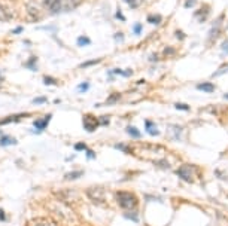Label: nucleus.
I'll use <instances>...</instances> for the list:
<instances>
[{
    "label": "nucleus",
    "mask_w": 228,
    "mask_h": 226,
    "mask_svg": "<svg viewBox=\"0 0 228 226\" xmlns=\"http://www.w3.org/2000/svg\"><path fill=\"white\" fill-rule=\"evenodd\" d=\"M24 66L27 67V69H32V70H38V57L36 55H32L29 60H27V63H24Z\"/></svg>",
    "instance_id": "obj_13"
},
{
    "label": "nucleus",
    "mask_w": 228,
    "mask_h": 226,
    "mask_svg": "<svg viewBox=\"0 0 228 226\" xmlns=\"http://www.w3.org/2000/svg\"><path fill=\"white\" fill-rule=\"evenodd\" d=\"M78 90L81 91V92H85V91L90 90V82H84V84H81L79 87H78Z\"/></svg>",
    "instance_id": "obj_25"
},
{
    "label": "nucleus",
    "mask_w": 228,
    "mask_h": 226,
    "mask_svg": "<svg viewBox=\"0 0 228 226\" xmlns=\"http://www.w3.org/2000/svg\"><path fill=\"white\" fill-rule=\"evenodd\" d=\"M6 220V216H5V211L3 208H0V222H5Z\"/></svg>",
    "instance_id": "obj_38"
},
{
    "label": "nucleus",
    "mask_w": 228,
    "mask_h": 226,
    "mask_svg": "<svg viewBox=\"0 0 228 226\" xmlns=\"http://www.w3.org/2000/svg\"><path fill=\"white\" fill-rule=\"evenodd\" d=\"M11 19H14L12 9L0 3V21H11Z\"/></svg>",
    "instance_id": "obj_8"
},
{
    "label": "nucleus",
    "mask_w": 228,
    "mask_h": 226,
    "mask_svg": "<svg viewBox=\"0 0 228 226\" xmlns=\"http://www.w3.org/2000/svg\"><path fill=\"white\" fill-rule=\"evenodd\" d=\"M225 98H227V100H228V94H227V95H225Z\"/></svg>",
    "instance_id": "obj_43"
},
{
    "label": "nucleus",
    "mask_w": 228,
    "mask_h": 226,
    "mask_svg": "<svg viewBox=\"0 0 228 226\" xmlns=\"http://www.w3.org/2000/svg\"><path fill=\"white\" fill-rule=\"evenodd\" d=\"M87 158H88V159H94V158H96V153H94L93 150L87 149Z\"/></svg>",
    "instance_id": "obj_32"
},
{
    "label": "nucleus",
    "mask_w": 228,
    "mask_h": 226,
    "mask_svg": "<svg viewBox=\"0 0 228 226\" xmlns=\"http://www.w3.org/2000/svg\"><path fill=\"white\" fill-rule=\"evenodd\" d=\"M21 31H23V27H17V28H14V30H12V33H14V34H20Z\"/></svg>",
    "instance_id": "obj_39"
},
{
    "label": "nucleus",
    "mask_w": 228,
    "mask_h": 226,
    "mask_svg": "<svg viewBox=\"0 0 228 226\" xmlns=\"http://www.w3.org/2000/svg\"><path fill=\"white\" fill-rule=\"evenodd\" d=\"M197 90L204 91V92H213V91H215V85H213V84H209V82H203V84H198V85H197Z\"/></svg>",
    "instance_id": "obj_14"
},
{
    "label": "nucleus",
    "mask_w": 228,
    "mask_h": 226,
    "mask_svg": "<svg viewBox=\"0 0 228 226\" xmlns=\"http://www.w3.org/2000/svg\"><path fill=\"white\" fill-rule=\"evenodd\" d=\"M119 75H121V76H131V75H133V72H131V70H121V72H119Z\"/></svg>",
    "instance_id": "obj_33"
},
{
    "label": "nucleus",
    "mask_w": 228,
    "mask_h": 226,
    "mask_svg": "<svg viewBox=\"0 0 228 226\" xmlns=\"http://www.w3.org/2000/svg\"><path fill=\"white\" fill-rule=\"evenodd\" d=\"M175 107H176L178 110H190V106H187V104H181V103H176V104H175Z\"/></svg>",
    "instance_id": "obj_27"
},
{
    "label": "nucleus",
    "mask_w": 228,
    "mask_h": 226,
    "mask_svg": "<svg viewBox=\"0 0 228 226\" xmlns=\"http://www.w3.org/2000/svg\"><path fill=\"white\" fill-rule=\"evenodd\" d=\"M209 12H210V7H209L207 4H204V6H203V7H201L198 12H195V18H200V21H204Z\"/></svg>",
    "instance_id": "obj_12"
},
{
    "label": "nucleus",
    "mask_w": 228,
    "mask_h": 226,
    "mask_svg": "<svg viewBox=\"0 0 228 226\" xmlns=\"http://www.w3.org/2000/svg\"><path fill=\"white\" fill-rule=\"evenodd\" d=\"M43 103H46V97H38L33 100V104H43Z\"/></svg>",
    "instance_id": "obj_28"
},
{
    "label": "nucleus",
    "mask_w": 228,
    "mask_h": 226,
    "mask_svg": "<svg viewBox=\"0 0 228 226\" xmlns=\"http://www.w3.org/2000/svg\"><path fill=\"white\" fill-rule=\"evenodd\" d=\"M9 1H15V0H9Z\"/></svg>",
    "instance_id": "obj_44"
},
{
    "label": "nucleus",
    "mask_w": 228,
    "mask_h": 226,
    "mask_svg": "<svg viewBox=\"0 0 228 226\" xmlns=\"http://www.w3.org/2000/svg\"><path fill=\"white\" fill-rule=\"evenodd\" d=\"M87 195H88V198H90L93 202H96V204H103V202H105V189H103L102 186H94V187L88 189V190H87Z\"/></svg>",
    "instance_id": "obj_4"
},
{
    "label": "nucleus",
    "mask_w": 228,
    "mask_h": 226,
    "mask_svg": "<svg viewBox=\"0 0 228 226\" xmlns=\"http://www.w3.org/2000/svg\"><path fill=\"white\" fill-rule=\"evenodd\" d=\"M52 119V115L51 113H48V115H45L43 118H39L36 119L35 122H33V127L36 128V131H43V130H46V127H48V124H49V121Z\"/></svg>",
    "instance_id": "obj_6"
},
{
    "label": "nucleus",
    "mask_w": 228,
    "mask_h": 226,
    "mask_svg": "<svg viewBox=\"0 0 228 226\" xmlns=\"http://www.w3.org/2000/svg\"><path fill=\"white\" fill-rule=\"evenodd\" d=\"M119 98H121V95H119V94H114V95H111V97L108 98L106 104H112V103H116Z\"/></svg>",
    "instance_id": "obj_23"
},
{
    "label": "nucleus",
    "mask_w": 228,
    "mask_h": 226,
    "mask_svg": "<svg viewBox=\"0 0 228 226\" xmlns=\"http://www.w3.org/2000/svg\"><path fill=\"white\" fill-rule=\"evenodd\" d=\"M116 201H118L119 207L124 208L125 211H136V208L139 205L137 198L131 192H125V190H118L116 192Z\"/></svg>",
    "instance_id": "obj_2"
},
{
    "label": "nucleus",
    "mask_w": 228,
    "mask_h": 226,
    "mask_svg": "<svg viewBox=\"0 0 228 226\" xmlns=\"http://www.w3.org/2000/svg\"><path fill=\"white\" fill-rule=\"evenodd\" d=\"M27 12H29L32 21H39V19H40V10H39L38 6L29 3V4H27ZM30 18H29V19H30Z\"/></svg>",
    "instance_id": "obj_10"
},
{
    "label": "nucleus",
    "mask_w": 228,
    "mask_h": 226,
    "mask_svg": "<svg viewBox=\"0 0 228 226\" xmlns=\"http://www.w3.org/2000/svg\"><path fill=\"white\" fill-rule=\"evenodd\" d=\"M176 37H178L179 40H182V39H185V34H184L182 31H179V30H178V31H176Z\"/></svg>",
    "instance_id": "obj_36"
},
{
    "label": "nucleus",
    "mask_w": 228,
    "mask_h": 226,
    "mask_svg": "<svg viewBox=\"0 0 228 226\" xmlns=\"http://www.w3.org/2000/svg\"><path fill=\"white\" fill-rule=\"evenodd\" d=\"M82 125H84V130L88 131V133H94L97 130V127H100L99 124V119L93 115H84L82 118Z\"/></svg>",
    "instance_id": "obj_5"
},
{
    "label": "nucleus",
    "mask_w": 228,
    "mask_h": 226,
    "mask_svg": "<svg viewBox=\"0 0 228 226\" xmlns=\"http://www.w3.org/2000/svg\"><path fill=\"white\" fill-rule=\"evenodd\" d=\"M82 171H72V173H67L66 176H64V179L66 180H76V179H79V177H82Z\"/></svg>",
    "instance_id": "obj_18"
},
{
    "label": "nucleus",
    "mask_w": 228,
    "mask_h": 226,
    "mask_svg": "<svg viewBox=\"0 0 228 226\" xmlns=\"http://www.w3.org/2000/svg\"><path fill=\"white\" fill-rule=\"evenodd\" d=\"M3 81V76H2V70H0V82Z\"/></svg>",
    "instance_id": "obj_41"
},
{
    "label": "nucleus",
    "mask_w": 228,
    "mask_h": 226,
    "mask_svg": "<svg viewBox=\"0 0 228 226\" xmlns=\"http://www.w3.org/2000/svg\"><path fill=\"white\" fill-rule=\"evenodd\" d=\"M18 141L14 138V137H11V136H3L0 137V146L2 147H6V146H15Z\"/></svg>",
    "instance_id": "obj_11"
},
{
    "label": "nucleus",
    "mask_w": 228,
    "mask_h": 226,
    "mask_svg": "<svg viewBox=\"0 0 228 226\" xmlns=\"http://www.w3.org/2000/svg\"><path fill=\"white\" fill-rule=\"evenodd\" d=\"M221 49H222V51H225V52L228 54V40H225V42L221 45Z\"/></svg>",
    "instance_id": "obj_37"
},
{
    "label": "nucleus",
    "mask_w": 228,
    "mask_h": 226,
    "mask_svg": "<svg viewBox=\"0 0 228 226\" xmlns=\"http://www.w3.org/2000/svg\"><path fill=\"white\" fill-rule=\"evenodd\" d=\"M125 130H127V133H128L130 136L133 137V138H140V137H142V134H140V131H139L137 128H134V127H131V125H130V127H127Z\"/></svg>",
    "instance_id": "obj_17"
},
{
    "label": "nucleus",
    "mask_w": 228,
    "mask_h": 226,
    "mask_svg": "<svg viewBox=\"0 0 228 226\" xmlns=\"http://www.w3.org/2000/svg\"><path fill=\"white\" fill-rule=\"evenodd\" d=\"M176 174H178V176H179L184 181H187V183H192V181L195 180L197 167H195V165H192V164H185V165H182V167L176 171Z\"/></svg>",
    "instance_id": "obj_3"
},
{
    "label": "nucleus",
    "mask_w": 228,
    "mask_h": 226,
    "mask_svg": "<svg viewBox=\"0 0 228 226\" xmlns=\"http://www.w3.org/2000/svg\"><path fill=\"white\" fill-rule=\"evenodd\" d=\"M124 217H125V219H131L133 222H139V216L134 214V213H130V211L124 213Z\"/></svg>",
    "instance_id": "obj_22"
},
{
    "label": "nucleus",
    "mask_w": 228,
    "mask_h": 226,
    "mask_svg": "<svg viewBox=\"0 0 228 226\" xmlns=\"http://www.w3.org/2000/svg\"><path fill=\"white\" fill-rule=\"evenodd\" d=\"M195 3H197V0H187L185 1V7H192Z\"/></svg>",
    "instance_id": "obj_34"
},
{
    "label": "nucleus",
    "mask_w": 228,
    "mask_h": 226,
    "mask_svg": "<svg viewBox=\"0 0 228 226\" xmlns=\"http://www.w3.org/2000/svg\"><path fill=\"white\" fill-rule=\"evenodd\" d=\"M115 16H116V18H118L119 21H124V19H125V16H124V15L121 13V9H118V10H116V13H115Z\"/></svg>",
    "instance_id": "obj_31"
},
{
    "label": "nucleus",
    "mask_w": 228,
    "mask_h": 226,
    "mask_svg": "<svg viewBox=\"0 0 228 226\" xmlns=\"http://www.w3.org/2000/svg\"><path fill=\"white\" fill-rule=\"evenodd\" d=\"M81 1L82 0H42V4L49 13H61L73 10Z\"/></svg>",
    "instance_id": "obj_1"
},
{
    "label": "nucleus",
    "mask_w": 228,
    "mask_h": 226,
    "mask_svg": "<svg viewBox=\"0 0 228 226\" xmlns=\"http://www.w3.org/2000/svg\"><path fill=\"white\" fill-rule=\"evenodd\" d=\"M114 37H115V39H116V40H118V42H121L124 36H122V33H116V34H115Z\"/></svg>",
    "instance_id": "obj_40"
},
{
    "label": "nucleus",
    "mask_w": 228,
    "mask_h": 226,
    "mask_svg": "<svg viewBox=\"0 0 228 226\" xmlns=\"http://www.w3.org/2000/svg\"><path fill=\"white\" fill-rule=\"evenodd\" d=\"M29 113H20V115H12V116H8V118H3L0 119V125H6V124H12V122H20L23 118H27Z\"/></svg>",
    "instance_id": "obj_9"
},
{
    "label": "nucleus",
    "mask_w": 228,
    "mask_h": 226,
    "mask_svg": "<svg viewBox=\"0 0 228 226\" xmlns=\"http://www.w3.org/2000/svg\"><path fill=\"white\" fill-rule=\"evenodd\" d=\"M43 84L45 85H57V81L52 76H45L43 78Z\"/></svg>",
    "instance_id": "obj_21"
},
{
    "label": "nucleus",
    "mask_w": 228,
    "mask_h": 226,
    "mask_svg": "<svg viewBox=\"0 0 228 226\" xmlns=\"http://www.w3.org/2000/svg\"><path fill=\"white\" fill-rule=\"evenodd\" d=\"M133 33H134V34H140V33H142V24H140V22L134 24V27H133Z\"/></svg>",
    "instance_id": "obj_26"
},
{
    "label": "nucleus",
    "mask_w": 228,
    "mask_h": 226,
    "mask_svg": "<svg viewBox=\"0 0 228 226\" xmlns=\"http://www.w3.org/2000/svg\"><path fill=\"white\" fill-rule=\"evenodd\" d=\"M164 54H166V55H172V54H175V49L169 46V48H166V49H164Z\"/></svg>",
    "instance_id": "obj_35"
},
{
    "label": "nucleus",
    "mask_w": 228,
    "mask_h": 226,
    "mask_svg": "<svg viewBox=\"0 0 228 226\" xmlns=\"http://www.w3.org/2000/svg\"><path fill=\"white\" fill-rule=\"evenodd\" d=\"M146 21H148L149 24H155V25H158V24H161L163 16H161V15H148Z\"/></svg>",
    "instance_id": "obj_16"
},
{
    "label": "nucleus",
    "mask_w": 228,
    "mask_h": 226,
    "mask_svg": "<svg viewBox=\"0 0 228 226\" xmlns=\"http://www.w3.org/2000/svg\"><path fill=\"white\" fill-rule=\"evenodd\" d=\"M99 124L103 125V127H108V125H109V118H100V119H99Z\"/></svg>",
    "instance_id": "obj_29"
},
{
    "label": "nucleus",
    "mask_w": 228,
    "mask_h": 226,
    "mask_svg": "<svg viewBox=\"0 0 228 226\" xmlns=\"http://www.w3.org/2000/svg\"><path fill=\"white\" fill-rule=\"evenodd\" d=\"M145 125H146V131H148L151 136H158V134H160V131L155 128V124H154L152 121H146Z\"/></svg>",
    "instance_id": "obj_15"
},
{
    "label": "nucleus",
    "mask_w": 228,
    "mask_h": 226,
    "mask_svg": "<svg viewBox=\"0 0 228 226\" xmlns=\"http://www.w3.org/2000/svg\"><path fill=\"white\" fill-rule=\"evenodd\" d=\"M87 149H88L87 144L82 143V141H79V143H76L75 144V150H78V152H82V150H87Z\"/></svg>",
    "instance_id": "obj_24"
},
{
    "label": "nucleus",
    "mask_w": 228,
    "mask_h": 226,
    "mask_svg": "<svg viewBox=\"0 0 228 226\" xmlns=\"http://www.w3.org/2000/svg\"><path fill=\"white\" fill-rule=\"evenodd\" d=\"M115 147H116V149H119V150H122V152H130L128 146H125V144H121V143H119V144H116Z\"/></svg>",
    "instance_id": "obj_30"
},
{
    "label": "nucleus",
    "mask_w": 228,
    "mask_h": 226,
    "mask_svg": "<svg viewBox=\"0 0 228 226\" xmlns=\"http://www.w3.org/2000/svg\"><path fill=\"white\" fill-rule=\"evenodd\" d=\"M124 1H127V3H130V1H131V0H124Z\"/></svg>",
    "instance_id": "obj_42"
},
{
    "label": "nucleus",
    "mask_w": 228,
    "mask_h": 226,
    "mask_svg": "<svg viewBox=\"0 0 228 226\" xmlns=\"http://www.w3.org/2000/svg\"><path fill=\"white\" fill-rule=\"evenodd\" d=\"M27 226H58L54 220L46 219V217H39V219H32L29 220Z\"/></svg>",
    "instance_id": "obj_7"
},
{
    "label": "nucleus",
    "mask_w": 228,
    "mask_h": 226,
    "mask_svg": "<svg viewBox=\"0 0 228 226\" xmlns=\"http://www.w3.org/2000/svg\"><path fill=\"white\" fill-rule=\"evenodd\" d=\"M76 42H78V45L79 46H88L90 43H91V39L87 37V36H79Z\"/></svg>",
    "instance_id": "obj_20"
},
{
    "label": "nucleus",
    "mask_w": 228,
    "mask_h": 226,
    "mask_svg": "<svg viewBox=\"0 0 228 226\" xmlns=\"http://www.w3.org/2000/svg\"><path fill=\"white\" fill-rule=\"evenodd\" d=\"M99 63H102V58L90 60V61H85V63H82V64L79 66V69H87V67H91V66H94V64H99Z\"/></svg>",
    "instance_id": "obj_19"
}]
</instances>
